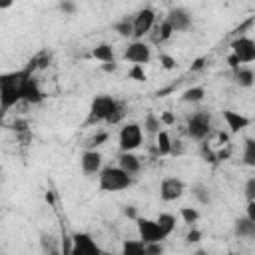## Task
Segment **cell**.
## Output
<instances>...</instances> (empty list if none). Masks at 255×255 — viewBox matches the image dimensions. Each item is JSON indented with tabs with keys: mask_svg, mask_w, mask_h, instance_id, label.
Returning a JSON list of instances; mask_svg holds the SVG:
<instances>
[{
	"mask_svg": "<svg viewBox=\"0 0 255 255\" xmlns=\"http://www.w3.org/2000/svg\"><path fill=\"white\" fill-rule=\"evenodd\" d=\"M126 116V104L116 100L114 96L108 94H100L92 100L90 104V112H88V120L86 124H118L122 122Z\"/></svg>",
	"mask_w": 255,
	"mask_h": 255,
	"instance_id": "6da1fadb",
	"label": "cell"
},
{
	"mask_svg": "<svg viewBox=\"0 0 255 255\" xmlns=\"http://www.w3.org/2000/svg\"><path fill=\"white\" fill-rule=\"evenodd\" d=\"M36 70V64L34 60L24 68V70H18V72H10V74H2L0 78V106H2V112L6 114L12 106H16L18 102H22V84H24V78Z\"/></svg>",
	"mask_w": 255,
	"mask_h": 255,
	"instance_id": "7a4b0ae2",
	"label": "cell"
},
{
	"mask_svg": "<svg viewBox=\"0 0 255 255\" xmlns=\"http://www.w3.org/2000/svg\"><path fill=\"white\" fill-rule=\"evenodd\" d=\"M133 183V175H129L126 169H122L120 165H108L102 167V171L98 173V185L102 191H124Z\"/></svg>",
	"mask_w": 255,
	"mask_h": 255,
	"instance_id": "3957f363",
	"label": "cell"
},
{
	"mask_svg": "<svg viewBox=\"0 0 255 255\" xmlns=\"http://www.w3.org/2000/svg\"><path fill=\"white\" fill-rule=\"evenodd\" d=\"M187 135L193 139V141H207L209 135L213 133V118L207 110H197L193 112L189 118H187Z\"/></svg>",
	"mask_w": 255,
	"mask_h": 255,
	"instance_id": "277c9868",
	"label": "cell"
},
{
	"mask_svg": "<svg viewBox=\"0 0 255 255\" xmlns=\"http://www.w3.org/2000/svg\"><path fill=\"white\" fill-rule=\"evenodd\" d=\"M143 126L137 122H128L122 126L118 133V145L120 151H135L143 143Z\"/></svg>",
	"mask_w": 255,
	"mask_h": 255,
	"instance_id": "5b68a950",
	"label": "cell"
},
{
	"mask_svg": "<svg viewBox=\"0 0 255 255\" xmlns=\"http://www.w3.org/2000/svg\"><path fill=\"white\" fill-rule=\"evenodd\" d=\"M135 225H137L139 239H141L143 243H153V241H165V239H167V235H165L163 229L159 227L157 219L137 217V219H135Z\"/></svg>",
	"mask_w": 255,
	"mask_h": 255,
	"instance_id": "8992f818",
	"label": "cell"
},
{
	"mask_svg": "<svg viewBox=\"0 0 255 255\" xmlns=\"http://www.w3.org/2000/svg\"><path fill=\"white\" fill-rule=\"evenodd\" d=\"M231 54L239 60V64H253L255 62V40L249 36H239L231 42Z\"/></svg>",
	"mask_w": 255,
	"mask_h": 255,
	"instance_id": "52a82bcc",
	"label": "cell"
},
{
	"mask_svg": "<svg viewBox=\"0 0 255 255\" xmlns=\"http://www.w3.org/2000/svg\"><path fill=\"white\" fill-rule=\"evenodd\" d=\"M124 60H128L129 64L145 66L151 60V50L143 40H131L124 50Z\"/></svg>",
	"mask_w": 255,
	"mask_h": 255,
	"instance_id": "ba28073f",
	"label": "cell"
},
{
	"mask_svg": "<svg viewBox=\"0 0 255 255\" xmlns=\"http://www.w3.org/2000/svg\"><path fill=\"white\" fill-rule=\"evenodd\" d=\"M155 24V10L153 8H141L133 16V40H141Z\"/></svg>",
	"mask_w": 255,
	"mask_h": 255,
	"instance_id": "9c48e42d",
	"label": "cell"
},
{
	"mask_svg": "<svg viewBox=\"0 0 255 255\" xmlns=\"http://www.w3.org/2000/svg\"><path fill=\"white\" fill-rule=\"evenodd\" d=\"M183 191H185V183L175 175H167L159 181V199L161 201H175L183 195Z\"/></svg>",
	"mask_w": 255,
	"mask_h": 255,
	"instance_id": "30bf717a",
	"label": "cell"
},
{
	"mask_svg": "<svg viewBox=\"0 0 255 255\" xmlns=\"http://www.w3.org/2000/svg\"><path fill=\"white\" fill-rule=\"evenodd\" d=\"M165 20L169 22V26L173 28V32H187L193 24L191 12L183 6H175L165 14Z\"/></svg>",
	"mask_w": 255,
	"mask_h": 255,
	"instance_id": "8fae6325",
	"label": "cell"
},
{
	"mask_svg": "<svg viewBox=\"0 0 255 255\" xmlns=\"http://www.w3.org/2000/svg\"><path fill=\"white\" fill-rule=\"evenodd\" d=\"M102 153L98 149H84V153L80 155V167L86 175H98L102 171Z\"/></svg>",
	"mask_w": 255,
	"mask_h": 255,
	"instance_id": "7c38bea8",
	"label": "cell"
},
{
	"mask_svg": "<svg viewBox=\"0 0 255 255\" xmlns=\"http://www.w3.org/2000/svg\"><path fill=\"white\" fill-rule=\"evenodd\" d=\"M72 239H74L72 255H98L100 253V247L92 239L90 233H74Z\"/></svg>",
	"mask_w": 255,
	"mask_h": 255,
	"instance_id": "4fadbf2b",
	"label": "cell"
},
{
	"mask_svg": "<svg viewBox=\"0 0 255 255\" xmlns=\"http://www.w3.org/2000/svg\"><path fill=\"white\" fill-rule=\"evenodd\" d=\"M44 100V94L34 78V70L24 78V84H22V102L26 104H40Z\"/></svg>",
	"mask_w": 255,
	"mask_h": 255,
	"instance_id": "5bb4252c",
	"label": "cell"
},
{
	"mask_svg": "<svg viewBox=\"0 0 255 255\" xmlns=\"http://www.w3.org/2000/svg\"><path fill=\"white\" fill-rule=\"evenodd\" d=\"M223 120L229 128V133H239L245 128H249V124H251V120L247 116H243L235 110H223Z\"/></svg>",
	"mask_w": 255,
	"mask_h": 255,
	"instance_id": "9a60e30c",
	"label": "cell"
},
{
	"mask_svg": "<svg viewBox=\"0 0 255 255\" xmlns=\"http://www.w3.org/2000/svg\"><path fill=\"white\" fill-rule=\"evenodd\" d=\"M118 165L126 169L129 175H137L141 171V159L133 151H120L118 155Z\"/></svg>",
	"mask_w": 255,
	"mask_h": 255,
	"instance_id": "2e32d148",
	"label": "cell"
},
{
	"mask_svg": "<svg viewBox=\"0 0 255 255\" xmlns=\"http://www.w3.org/2000/svg\"><path fill=\"white\" fill-rule=\"evenodd\" d=\"M233 231H235V235H237L239 239L251 241V239H255V221L249 219L247 215H245V217H239V219H235V223H233Z\"/></svg>",
	"mask_w": 255,
	"mask_h": 255,
	"instance_id": "e0dca14e",
	"label": "cell"
},
{
	"mask_svg": "<svg viewBox=\"0 0 255 255\" xmlns=\"http://www.w3.org/2000/svg\"><path fill=\"white\" fill-rule=\"evenodd\" d=\"M233 82H235L239 88H251V86L255 84V72H253V68H249V66H245V64L237 66V68L233 70Z\"/></svg>",
	"mask_w": 255,
	"mask_h": 255,
	"instance_id": "ac0fdd59",
	"label": "cell"
},
{
	"mask_svg": "<svg viewBox=\"0 0 255 255\" xmlns=\"http://www.w3.org/2000/svg\"><path fill=\"white\" fill-rule=\"evenodd\" d=\"M40 247L48 255H58L62 251V241L52 233H42L40 235Z\"/></svg>",
	"mask_w": 255,
	"mask_h": 255,
	"instance_id": "d6986e66",
	"label": "cell"
},
{
	"mask_svg": "<svg viewBox=\"0 0 255 255\" xmlns=\"http://www.w3.org/2000/svg\"><path fill=\"white\" fill-rule=\"evenodd\" d=\"M92 58H96L98 62L102 64H114L116 62V54H114V48L112 44H98L94 50H92Z\"/></svg>",
	"mask_w": 255,
	"mask_h": 255,
	"instance_id": "ffe728a7",
	"label": "cell"
},
{
	"mask_svg": "<svg viewBox=\"0 0 255 255\" xmlns=\"http://www.w3.org/2000/svg\"><path fill=\"white\" fill-rule=\"evenodd\" d=\"M141 126H143V131H145L147 135H157L159 129H161V118H157L153 112H147Z\"/></svg>",
	"mask_w": 255,
	"mask_h": 255,
	"instance_id": "44dd1931",
	"label": "cell"
},
{
	"mask_svg": "<svg viewBox=\"0 0 255 255\" xmlns=\"http://www.w3.org/2000/svg\"><path fill=\"white\" fill-rule=\"evenodd\" d=\"M171 141L173 139L169 137V133L165 129H159V133L155 135V151H157V155H169Z\"/></svg>",
	"mask_w": 255,
	"mask_h": 255,
	"instance_id": "7402d4cb",
	"label": "cell"
},
{
	"mask_svg": "<svg viewBox=\"0 0 255 255\" xmlns=\"http://www.w3.org/2000/svg\"><path fill=\"white\" fill-rule=\"evenodd\" d=\"M203 98H205V90L201 86H191V88L183 90V94H181V102H185V104H199Z\"/></svg>",
	"mask_w": 255,
	"mask_h": 255,
	"instance_id": "603a6c76",
	"label": "cell"
},
{
	"mask_svg": "<svg viewBox=\"0 0 255 255\" xmlns=\"http://www.w3.org/2000/svg\"><path fill=\"white\" fill-rule=\"evenodd\" d=\"M122 251L124 255H145V243L141 239H126Z\"/></svg>",
	"mask_w": 255,
	"mask_h": 255,
	"instance_id": "cb8c5ba5",
	"label": "cell"
},
{
	"mask_svg": "<svg viewBox=\"0 0 255 255\" xmlns=\"http://www.w3.org/2000/svg\"><path fill=\"white\" fill-rule=\"evenodd\" d=\"M114 32H118V36L122 38H133V18H122L114 24Z\"/></svg>",
	"mask_w": 255,
	"mask_h": 255,
	"instance_id": "d4e9b609",
	"label": "cell"
},
{
	"mask_svg": "<svg viewBox=\"0 0 255 255\" xmlns=\"http://www.w3.org/2000/svg\"><path fill=\"white\" fill-rule=\"evenodd\" d=\"M191 195L197 199V203L201 205H207L211 201V195H209V187L205 183H195L191 185Z\"/></svg>",
	"mask_w": 255,
	"mask_h": 255,
	"instance_id": "484cf974",
	"label": "cell"
},
{
	"mask_svg": "<svg viewBox=\"0 0 255 255\" xmlns=\"http://www.w3.org/2000/svg\"><path fill=\"white\" fill-rule=\"evenodd\" d=\"M243 163L249 167H255V139L247 137L243 143Z\"/></svg>",
	"mask_w": 255,
	"mask_h": 255,
	"instance_id": "4316f807",
	"label": "cell"
},
{
	"mask_svg": "<svg viewBox=\"0 0 255 255\" xmlns=\"http://www.w3.org/2000/svg\"><path fill=\"white\" fill-rule=\"evenodd\" d=\"M157 223H159V227L163 229V233L169 237L171 231L175 229V215H171V213H159V215H157Z\"/></svg>",
	"mask_w": 255,
	"mask_h": 255,
	"instance_id": "83f0119b",
	"label": "cell"
},
{
	"mask_svg": "<svg viewBox=\"0 0 255 255\" xmlns=\"http://www.w3.org/2000/svg\"><path fill=\"white\" fill-rule=\"evenodd\" d=\"M108 137H110L108 131H96V133L86 141V147H88V149H96V147H100L102 143H106Z\"/></svg>",
	"mask_w": 255,
	"mask_h": 255,
	"instance_id": "f1b7e54d",
	"label": "cell"
},
{
	"mask_svg": "<svg viewBox=\"0 0 255 255\" xmlns=\"http://www.w3.org/2000/svg\"><path fill=\"white\" fill-rule=\"evenodd\" d=\"M179 215H181L183 223H187V225H193V223H197V219H199V211H197L195 207H181V209H179Z\"/></svg>",
	"mask_w": 255,
	"mask_h": 255,
	"instance_id": "f546056e",
	"label": "cell"
},
{
	"mask_svg": "<svg viewBox=\"0 0 255 255\" xmlns=\"http://www.w3.org/2000/svg\"><path fill=\"white\" fill-rule=\"evenodd\" d=\"M58 10H60L64 16H72V14H76L78 4H76L74 0H60V2H58Z\"/></svg>",
	"mask_w": 255,
	"mask_h": 255,
	"instance_id": "4dcf8cb0",
	"label": "cell"
},
{
	"mask_svg": "<svg viewBox=\"0 0 255 255\" xmlns=\"http://www.w3.org/2000/svg\"><path fill=\"white\" fill-rule=\"evenodd\" d=\"M173 34H175V32H173V28L169 26V22L163 20L161 26H159V38H157V40H159V42H165V40H169Z\"/></svg>",
	"mask_w": 255,
	"mask_h": 255,
	"instance_id": "1f68e13d",
	"label": "cell"
},
{
	"mask_svg": "<svg viewBox=\"0 0 255 255\" xmlns=\"http://www.w3.org/2000/svg\"><path fill=\"white\" fill-rule=\"evenodd\" d=\"M129 78L135 80V82H145V72H143V66L139 64H133L131 70H129Z\"/></svg>",
	"mask_w": 255,
	"mask_h": 255,
	"instance_id": "d6a6232c",
	"label": "cell"
},
{
	"mask_svg": "<svg viewBox=\"0 0 255 255\" xmlns=\"http://www.w3.org/2000/svg\"><path fill=\"white\" fill-rule=\"evenodd\" d=\"M243 193H245V199H247V201H253V199H255V177H249V179L245 181Z\"/></svg>",
	"mask_w": 255,
	"mask_h": 255,
	"instance_id": "836d02e7",
	"label": "cell"
},
{
	"mask_svg": "<svg viewBox=\"0 0 255 255\" xmlns=\"http://www.w3.org/2000/svg\"><path fill=\"white\" fill-rule=\"evenodd\" d=\"M159 64H161V68H163V70H173V68L177 66L175 58H173V56H169V54H159Z\"/></svg>",
	"mask_w": 255,
	"mask_h": 255,
	"instance_id": "e575fe53",
	"label": "cell"
},
{
	"mask_svg": "<svg viewBox=\"0 0 255 255\" xmlns=\"http://www.w3.org/2000/svg\"><path fill=\"white\" fill-rule=\"evenodd\" d=\"M201 155H203V159L209 161V163H215V161H217V153L211 151V147L207 145V141H201Z\"/></svg>",
	"mask_w": 255,
	"mask_h": 255,
	"instance_id": "d590c367",
	"label": "cell"
},
{
	"mask_svg": "<svg viewBox=\"0 0 255 255\" xmlns=\"http://www.w3.org/2000/svg\"><path fill=\"white\" fill-rule=\"evenodd\" d=\"M159 253H163V245H161V241L145 243V255H159Z\"/></svg>",
	"mask_w": 255,
	"mask_h": 255,
	"instance_id": "8d00e7d4",
	"label": "cell"
},
{
	"mask_svg": "<svg viewBox=\"0 0 255 255\" xmlns=\"http://www.w3.org/2000/svg\"><path fill=\"white\" fill-rule=\"evenodd\" d=\"M183 151H185L183 141H181V139H173V141H171V151H169V155L179 157V155H183Z\"/></svg>",
	"mask_w": 255,
	"mask_h": 255,
	"instance_id": "74e56055",
	"label": "cell"
},
{
	"mask_svg": "<svg viewBox=\"0 0 255 255\" xmlns=\"http://www.w3.org/2000/svg\"><path fill=\"white\" fill-rule=\"evenodd\" d=\"M12 128L16 133H28V122L26 120H14Z\"/></svg>",
	"mask_w": 255,
	"mask_h": 255,
	"instance_id": "f35d334b",
	"label": "cell"
},
{
	"mask_svg": "<svg viewBox=\"0 0 255 255\" xmlns=\"http://www.w3.org/2000/svg\"><path fill=\"white\" fill-rule=\"evenodd\" d=\"M124 215H126L128 219H133V221L139 217V215H137V209H135L133 205H126V207H124Z\"/></svg>",
	"mask_w": 255,
	"mask_h": 255,
	"instance_id": "ab89813d",
	"label": "cell"
},
{
	"mask_svg": "<svg viewBox=\"0 0 255 255\" xmlns=\"http://www.w3.org/2000/svg\"><path fill=\"white\" fill-rule=\"evenodd\" d=\"M185 239H187L189 243H195V241L201 239V231H199V229H191V231L185 235Z\"/></svg>",
	"mask_w": 255,
	"mask_h": 255,
	"instance_id": "60d3db41",
	"label": "cell"
},
{
	"mask_svg": "<svg viewBox=\"0 0 255 255\" xmlns=\"http://www.w3.org/2000/svg\"><path fill=\"white\" fill-rule=\"evenodd\" d=\"M245 215H247L249 219H253V221H255V199H253V201H247V207H245Z\"/></svg>",
	"mask_w": 255,
	"mask_h": 255,
	"instance_id": "b9f144b4",
	"label": "cell"
},
{
	"mask_svg": "<svg viewBox=\"0 0 255 255\" xmlns=\"http://www.w3.org/2000/svg\"><path fill=\"white\" fill-rule=\"evenodd\" d=\"M159 118H161V124H173V122H175V120H173V116H171L169 112H165V114H161Z\"/></svg>",
	"mask_w": 255,
	"mask_h": 255,
	"instance_id": "7bdbcfd3",
	"label": "cell"
},
{
	"mask_svg": "<svg viewBox=\"0 0 255 255\" xmlns=\"http://www.w3.org/2000/svg\"><path fill=\"white\" fill-rule=\"evenodd\" d=\"M217 137H219V141H221L223 145H227V143H229V131H219V133H217Z\"/></svg>",
	"mask_w": 255,
	"mask_h": 255,
	"instance_id": "ee69618b",
	"label": "cell"
},
{
	"mask_svg": "<svg viewBox=\"0 0 255 255\" xmlns=\"http://www.w3.org/2000/svg\"><path fill=\"white\" fill-rule=\"evenodd\" d=\"M203 62H205V58H197V60L193 62V66H191V70H199V68L203 66Z\"/></svg>",
	"mask_w": 255,
	"mask_h": 255,
	"instance_id": "f6af8a7d",
	"label": "cell"
},
{
	"mask_svg": "<svg viewBox=\"0 0 255 255\" xmlns=\"http://www.w3.org/2000/svg\"><path fill=\"white\" fill-rule=\"evenodd\" d=\"M102 68H104L106 72H114V70L118 68V62H114V64H102Z\"/></svg>",
	"mask_w": 255,
	"mask_h": 255,
	"instance_id": "bcb514c9",
	"label": "cell"
},
{
	"mask_svg": "<svg viewBox=\"0 0 255 255\" xmlns=\"http://www.w3.org/2000/svg\"><path fill=\"white\" fill-rule=\"evenodd\" d=\"M14 4V0H0V10H6V8H10Z\"/></svg>",
	"mask_w": 255,
	"mask_h": 255,
	"instance_id": "7dc6e473",
	"label": "cell"
}]
</instances>
